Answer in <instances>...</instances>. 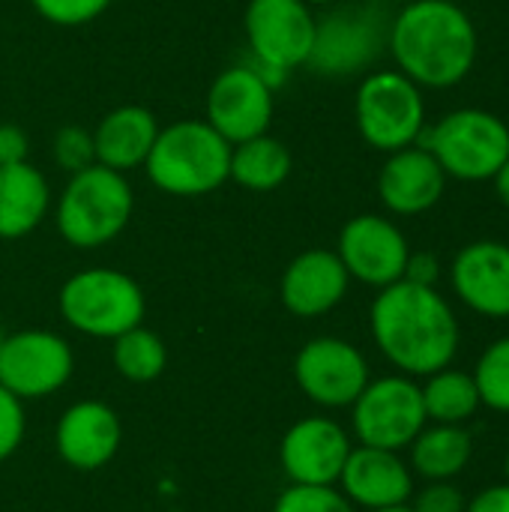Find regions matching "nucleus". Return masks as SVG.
Here are the masks:
<instances>
[{
  "mask_svg": "<svg viewBox=\"0 0 509 512\" xmlns=\"http://www.w3.org/2000/svg\"><path fill=\"white\" fill-rule=\"evenodd\" d=\"M414 512H465L468 498L462 495V489L453 480H438V483H426L417 495H411Z\"/></svg>",
  "mask_w": 509,
  "mask_h": 512,
  "instance_id": "obj_32",
  "label": "nucleus"
},
{
  "mask_svg": "<svg viewBox=\"0 0 509 512\" xmlns=\"http://www.w3.org/2000/svg\"><path fill=\"white\" fill-rule=\"evenodd\" d=\"M294 381L306 399L321 408H351L372 378L357 345L336 336H318L297 351Z\"/></svg>",
  "mask_w": 509,
  "mask_h": 512,
  "instance_id": "obj_12",
  "label": "nucleus"
},
{
  "mask_svg": "<svg viewBox=\"0 0 509 512\" xmlns=\"http://www.w3.org/2000/svg\"><path fill=\"white\" fill-rule=\"evenodd\" d=\"M51 210L48 177L30 165H0V240H21L33 234Z\"/></svg>",
  "mask_w": 509,
  "mask_h": 512,
  "instance_id": "obj_22",
  "label": "nucleus"
},
{
  "mask_svg": "<svg viewBox=\"0 0 509 512\" xmlns=\"http://www.w3.org/2000/svg\"><path fill=\"white\" fill-rule=\"evenodd\" d=\"M390 18L378 3L339 6L315 21V42L306 66L324 78H351L369 72L387 51Z\"/></svg>",
  "mask_w": 509,
  "mask_h": 512,
  "instance_id": "obj_9",
  "label": "nucleus"
},
{
  "mask_svg": "<svg viewBox=\"0 0 509 512\" xmlns=\"http://www.w3.org/2000/svg\"><path fill=\"white\" fill-rule=\"evenodd\" d=\"M351 288V276L336 249H306L282 273L279 300L297 318H321L333 312Z\"/></svg>",
  "mask_w": 509,
  "mask_h": 512,
  "instance_id": "obj_19",
  "label": "nucleus"
},
{
  "mask_svg": "<svg viewBox=\"0 0 509 512\" xmlns=\"http://www.w3.org/2000/svg\"><path fill=\"white\" fill-rule=\"evenodd\" d=\"M471 378L477 384L483 408L495 414H509V336L486 345Z\"/></svg>",
  "mask_w": 509,
  "mask_h": 512,
  "instance_id": "obj_27",
  "label": "nucleus"
},
{
  "mask_svg": "<svg viewBox=\"0 0 509 512\" xmlns=\"http://www.w3.org/2000/svg\"><path fill=\"white\" fill-rule=\"evenodd\" d=\"M75 369L69 342L51 330H21L3 339L0 384L24 399H45L57 393Z\"/></svg>",
  "mask_w": 509,
  "mask_h": 512,
  "instance_id": "obj_13",
  "label": "nucleus"
},
{
  "mask_svg": "<svg viewBox=\"0 0 509 512\" xmlns=\"http://www.w3.org/2000/svg\"><path fill=\"white\" fill-rule=\"evenodd\" d=\"M456 297L483 318H509V246L501 240H474L450 264Z\"/></svg>",
  "mask_w": 509,
  "mask_h": 512,
  "instance_id": "obj_17",
  "label": "nucleus"
},
{
  "mask_svg": "<svg viewBox=\"0 0 509 512\" xmlns=\"http://www.w3.org/2000/svg\"><path fill=\"white\" fill-rule=\"evenodd\" d=\"M387 51L423 90H447L474 72L480 36L456 0H411L390 18Z\"/></svg>",
  "mask_w": 509,
  "mask_h": 512,
  "instance_id": "obj_2",
  "label": "nucleus"
},
{
  "mask_svg": "<svg viewBox=\"0 0 509 512\" xmlns=\"http://www.w3.org/2000/svg\"><path fill=\"white\" fill-rule=\"evenodd\" d=\"M405 279L408 282H417V285L438 288V279H441V261H438V255L435 252H411L408 267H405Z\"/></svg>",
  "mask_w": 509,
  "mask_h": 512,
  "instance_id": "obj_34",
  "label": "nucleus"
},
{
  "mask_svg": "<svg viewBox=\"0 0 509 512\" xmlns=\"http://www.w3.org/2000/svg\"><path fill=\"white\" fill-rule=\"evenodd\" d=\"M447 180L438 159L423 144H411L387 153L378 171V198L393 216H423L444 198Z\"/></svg>",
  "mask_w": 509,
  "mask_h": 512,
  "instance_id": "obj_16",
  "label": "nucleus"
},
{
  "mask_svg": "<svg viewBox=\"0 0 509 512\" xmlns=\"http://www.w3.org/2000/svg\"><path fill=\"white\" fill-rule=\"evenodd\" d=\"M354 120L360 138L381 153L411 147L426 132V96L399 69L363 75L354 96Z\"/></svg>",
  "mask_w": 509,
  "mask_h": 512,
  "instance_id": "obj_8",
  "label": "nucleus"
},
{
  "mask_svg": "<svg viewBox=\"0 0 509 512\" xmlns=\"http://www.w3.org/2000/svg\"><path fill=\"white\" fill-rule=\"evenodd\" d=\"M273 93L276 90L252 63H234L213 78L204 102V120L228 144L258 138L270 132L276 108Z\"/></svg>",
  "mask_w": 509,
  "mask_h": 512,
  "instance_id": "obj_11",
  "label": "nucleus"
},
{
  "mask_svg": "<svg viewBox=\"0 0 509 512\" xmlns=\"http://www.w3.org/2000/svg\"><path fill=\"white\" fill-rule=\"evenodd\" d=\"M273 512H357L336 486H288Z\"/></svg>",
  "mask_w": 509,
  "mask_h": 512,
  "instance_id": "obj_28",
  "label": "nucleus"
},
{
  "mask_svg": "<svg viewBox=\"0 0 509 512\" xmlns=\"http://www.w3.org/2000/svg\"><path fill=\"white\" fill-rule=\"evenodd\" d=\"M123 426L105 402H75L63 411L54 441L60 459L75 471H99L120 450Z\"/></svg>",
  "mask_w": 509,
  "mask_h": 512,
  "instance_id": "obj_20",
  "label": "nucleus"
},
{
  "mask_svg": "<svg viewBox=\"0 0 509 512\" xmlns=\"http://www.w3.org/2000/svg\"><path fill=\"white\" fill-rule=\"evenodd\" d=\"M315 9L306 0H249L243 9V33L249 63L276 90L285 78L306 66L315 42Z\"/></svg>",
  "mask_w": 509,
  "mask_h": 512,
  "instance_id": "obj_7",
  "label": "nucleus"
},
{
  "mask_svg": "<svg viewBox=\"0 0 509 512\" xmlns=\"http://www.w3.org/2000/svg\"><path fill=\"white\" fill-rule=\"evenodd\" d=\"M504 471H507V483H509V450H507V459H504Z\"/></svg>",
  "mask_w": 509,
  "mask_h": 512,
  "instance_id": "obj_39",
  "label": "nucleus"
},
{
  "mask_svg": "<svg viewBox=\"0 0 509 512\" xmlns=\"http://www.w3.org/2000/svg\"><path fill=\"white\" fill-rule=\"evenodd\" d=\"M420 393H423V408H426L429 423L465 426L483 408L471 372H462L453 366L426 375V381L420 384Z\"/></svg>",
  "mask_w": 509,
  "mask_h": 512,
  "instance_id": "obj_25",
  "label": "nucleus"
},
{
  "mask_svg": "<svg viewBox=\"0 0 509 512\" xmlns=\"http://www.w3.org/2000/svg\"><path fill=\"white\" fill-rule=\"evenodd\" d=\"M342 495L363 510H390L402 507L414 495V471L393 450L378 447H351L348 462L339 477Z\"/></svg>",
  "mask_w": 509,
  "mask_h": 512,
  "instance_id": "obj_18",
  "label": "nucleus"
},
{
  "mask_svg": "<svg viewBox=\"0 0 509 512\" xmlns=\"http://www.w3.org/2000/svg\"><path fill=\"white\" fill-rule=\"evenodd\" d=\"M159 129L162 126H159L156 114L144 105L111 108L93 129L96 162L111 171H120V174L144 168Z\"/></svg>",
  "mask_w": 509,
  "mask_h": 512,
  "instance_id": "obj_21",
  "label": "nucleus"
},
{
  "mask_svg": "<svg viewBox=\"0 0 509 512\" xmlns=\"http://www.w3.org/2000/svg\"><path fill=\"white\" fill-rule=\"evenodd\" d=\"M3 339H6V333H3V327H0V348H3Z\"/></svg>",
  "mask_w": 509,
  "mask_h": 512,
  "instance_id": "obj_41",
  "label": "nucleus"
},
{
  "mask_svg": "<svg viewBox=\"0 0 509 512\" xmlns=\"http://www.w3.org/2000/svg\"><path fill=\"white\" fill-rule=\"evenodd\" d=\"M51 156L60 171L78 174L90 165H96V147H93V132L84 126H63L57 129L51 141Z\"/></svg>",
  "mask_w": 509,
  "mask_h": 512,
  "instance_id": "obj_29",
  "label": "nucleus"
},
{
  "mask_svg": "<svg viewBox=\"0 0 509 512\" xmlns=\"http://www.w3.org/2000/svg\"><path fill=\"white\" fill-rule=\"evenodd\" d=\"M495 192H498V198H501V204L507 207L509 210V159H507V165L495 174Z\"/></svg>",
  "mask_w": 509,
  "mask_h": 512,
  "instance_id": "obj_36",
  "label": "nucleus"
},
{
  "mask_svg": "<svg viewBox=\"0 0 509 512\" xmlns=\"http://www.w3.org/2000/svg\"><path fill=\"white\" fill-rule=\"evenodd\" d=\"M63 321L93 339H117L144 324L147 300L141 285L111 267H90L69 276L57 297Z\"/></svg>",
  "mask_w": 509,
  "mask_h": 512,
  "instance_id": "obj_6",
  "label": "nucleus"
},
{
  "mask_svg": "<svg viewBox=\"0 0 509 512\" xmlns=\"http://www.w3.org/2000/svg\"><path fill=\"white\" fill-rule=\"evenodd\" d=\"M114 348H111V360H114V369L126 378V381H135V384H150L156 381L165 366H168V348L165 342L159 339V333L147 330L144 324L126 330L123 336L111 339Z\"/></svg>",
  "mask_w": 509,
  "mask_h": 512,
  "instance_id": "obj_26",
  "label": "nucleus"
},
{
  "mask_svg": "<svg viewBox=\"0 0 509 512\" xmlns=\"http://www.w3.org/2000/svg\"><path fill=\"white\" fill-rule=\"evenodd\" d=\"M426 423L420 384L402 372L369 381L351 405V426L363 447L399 453L411 447Z\"/></svg>",
  "mask_w": 509,
  "mask_h": 512,
  "instance_id": "obj_10",
  "label": "nucleus"
},
{
  "mask_svg": "<svg viewBox=\"0 0 509 512\" xmlns=\"http://www.w3.org/2000/svg\"><path fill=\"white\" fill-rule=\"evenodd\" d=\"M366 3H378L381 6V3H390V0H366Z\"/></svg>",
  "mask_w": 509,
  "mask_h": 512,
  "instance_id": "obj_40",
  "label": "nucleus"
},
{
  "mask_svg": "<svg viewBox=\"0 0 509 512\" xmlns=\"http://www.w3.org/2000/svg\"><path fill=\"white\" fill-rule=\"evenodd\" d=\"M132 213L135 192L126 174L96 162L69 174L54 204V225L72 249H102L129 228Z\"/></svg>",
  "mask_w": 509,
  "mask_h": 512,
  "instance_id": "obj_4",
  "label": "nucleus"
},
{
  "mask_svg": "<svg viewBox=\"0 0 509 512\" xmlns=\"http://www.w3.org/2000/svg\"><path fill=\"white\" fill-rule=\"evenodd\" d=\"M27 153H30L27 132L15 123H0V165L27 162Z\"/></svg>",
  "mask_w": 509,
  "mask_h": 512,
  "instance_id": "obj_33",
  "label": "nucleus"
},
{
  "mask_svg": "<svg viewBox=\"0 0 509 512\" xmlns=\"http://www.w3.org/2000/svg\"><path fill=\"white\" fill-rule=\"evenodd\" d=\"M336 255L351 279L381 291L405 279L411 246L405 231L393 219L378 213H360L342 225Z\"/></svg>",
  "mask_w": 509,
  "mask_h": 512,
  "instance_id": "obj_14",
  "label": "nucleus"
},
{
  "mask_svg": "<svg viewBox=\"0 0 509 512\" xmlns=\"http://www.w3.org/2000/svg\"><path fill=\"white\" fill-rule=\"evenodd\" d=\"M375 512H414L408 504H402V507H390V510H375Z\"/></svg>",
  "mask_w": 509,
  "mask_h": 512,
  "instance_id": "obj_38",
  "label": "nucleus"
},
{
  "mask_svg": "<svg viewBox=\"0 0 509 512\" xmlns=\"http://www.w3.org/2000/svg\"><path fill=\"white\" fill-rule=\"evenodd\" d=\"M378 351L408 378H426L453 366L459 354V321L438 288L399 279L378 291L369 309Z\"/></svg>",
  "mask_w": 509,
  "mask_h": 512,
  "instance_id": "obj_1",
  "label": "nucleus"
},
{
  "mask_svg": "<svg viewBox=\"0 0 509 512\" xmlns=\"http://www.w3.org/2000/svg\"><path fill=\"white\" fill-rule=\"evenodd\" d=\"M114 0H30L36 15L54 27H84L96 21Z\"/></svg>",
  "mask_w": 509,
  "mask_h": 512,
  "instance_id": "obj_30",
  "label": "nucleus"
},
{
  "mask_svg": "<svg viewBox=\"0 0 509 512\" xmlns=\"http://www.w3.org/2000/svg\"><path fill=\"white\" fill-rule=\"evenodd\" d=\"M465 512H509V483L486 486L468 501Z\"/></svg>",
  "mask_w": 509,
  "mask_h": 512,
  "instance_id": "obj_35",
  "label": "nucleus"
},
{
  "mask_svg": "<svg viewBox=\"0 0 509 512\" xmlns=\"http://www.w3.org/2000/svg\"><path fill=\"white\" fill-rule=\"evenodd\" d=\"M348 453V432L327 417H306L294 423L279 444V462L291 486H336Z\"/></svg>",
  "mask_w": 509,
  "mask_h": 512,
  "instance_id": "obj_15",
  "label": "nucleus"
},
{
  "mask_svg": "<svg viewBox=\"0 0 509 512\" xmlns=\"http://www.w3.org/2000/svg\"><path fill=\"white\" fill-rule=\"evenodd\" d=\"M144 168L159 192L204 198L228 183L231 144L207 120H174L159 129Z\"/></svg>",
  "mask_w": 509,
  "mask_h": 512,
  "instance_id": "obj_3",
  "label": "nucleus"
},
{
  "mask_svg": "<svg viewBox=\"0 0 509 512\" xmlns=\"http://www.w3.org/2000/svg\"><path fill=\"white\" fill-rule=\"evenodd\" d=\"M423 144L447 177L465 183L495 180L509 159V126L486 108H456L426 126Z\"/></svg>",
  "mask_w": 509,
  "mask_h": 512,
  "instance_id": "obj_5",
  "label": "nucleus"
},
{
  "mask_svg": "<svg viewBox=\"0 0 509 512\" xmlns=\"http://www.w3.org/2000/svg\"><path fill=\"white\" fill-rule=\"evenodd\" d=\"M408 450H411V471L426 483L456 480L474 459V438L465 426L426 423Z\"/></svg>",
  "mask_w": 509,
  "mask_h": 512,
  "instance_id": "obj_23",
  "label": "nucleus"
},
{
  "mask_svg": "<svg viewBox=\"0 0 509 512\" xmlns=\"http://www.w3.org/2000/svg\"><path fill=\"white\" fill-rule=\"evenodd\" d=\"M312 9H318V6H336V3H342V0H306Z\"/></svg>",
  "mask_w": 509,
  "mask_h": 512,
  "instance_id": "obj_37",
  "label": "nucleus"
},
{
  "mask_svg": "<svg viewBox=\"0 0 509 512\" xmlns=\"http://www.w3.org/2000/svg\"><path fill=\"white\" fill-rule=\"evenodd\" d=\"M291 171H294L291 150L270 132L231 144L228 180H234L246 192H276L279 186L288 183Z\"/></svg>",
  "mask_w": 509,
  "mask_h": 512,
  "instance_id": "obj_24",
  "label": "nucleus"
},
{
  "mask_svg": "<svg viewBox=\"0 0 509 512\" xmlns=\"http://www.w3.org/2000/svg\"><path fill=\"white\" fill-rule=\"evenodd\" d=\"M27 420H24V405L18 396H12L0 384V462H6L24 441Z\"/></svg>",
  "mask_w": 509,
  "mask_h": 512,
  "instance_id": "obj_31",
  "label": "nucleus"
}]
</instances>
